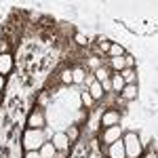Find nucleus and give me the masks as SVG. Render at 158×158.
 <instances>
[{
  "label": "nucleus",
  "mask_w": 158,
  "mask_h": 158,
  "mask_svg": "<svg viewBox=\"0 0 158 158\" xmlns=\"http://www.w3.org/2000/svg\"><path fill=\"white\" fill-rule=\"evenodd\" d=\"M44 143V133L42 129H27L23 133V148L25 152H38Z\"/></svg>",
  "instance_id": "1"
},
{
  "label": "nucleus",
  "mask_w": 158,
  "mask_h": 158,
  "mask_svg": "<svg viewBox=\"0 0 158 158\" xmlns=\"http://www.w3.org/2000/svg\"><path fill=\"white\" fill-rule=\"evenodd\" d=\"M120 139H122V146H124L127 158H139L141 156L143 148H141V141H139L137 133H127V135H122Z\"/></svg>",
  "instance_id": "2"
},
{
  "label": "nucleus",
  "mask_w": 158,
  "mask_h": 158,
  "mask_svg": "<svg viewBox=\"0 0 158 158\" xmlns=\"http://www.w3.org/2000/svg\"><path fill=\"white\" fill-rule=\"evenodd\" d=\"M122 137V131H120V127H118V124H116V127H108V129H106V131H103V135H101V141H103V143H114V141H118V139H120Z\"/></svg>",
  "instance_id": "3"
},
{
  "label": "nucleus",
  "mask_w": 158,
  "mask_h": 158,
  "mask_svg": "<svg viewBox=\"0 0 158 158\" xmlns=\"http://www.w3.org/2000/svg\"><path fill=\"white\" fill-rule=\"evenodd\" d=\"M44 127V114L42 110H34L27 118V129H42Z\"/></svg>",
  "instance_id": "4"
},
{
  "label": "nucleus",
  "mask_w": 158,
  "mask_h": 158,
  "mask_svg": "<svg viewBox=\"0 0 158 158\" xmlns=\"http://www.w3.org/2000/svg\"><path fill=\"white\" fill-rule=\"evenodd\" d=\"M120 122V114L116 112V110H108L103 116H101V124H103V129H108V127H116Z\"/></svg>",
  "instance_id": "5"
},
{
  "label": "nucleus",
  "mask_w": 158,
  "mask_h": 158,
  "mask_svg": "<svg viewBox=\"0 0 158 158\" xmlns=\"http://www.w3.org/2000/svg\"><path fill=\"white\" fill-rule=\"evenodd\" d=\"M108 158H127L124 154V146H122V139L114 141L108 146Z\"/></svg>",
  "instance_id": "6"
},
{
  "label": "nucleus",
  "mask_w": 158,
  "mask_h": 158,
  "mask_svg": "<svg viewBox=\"0 0 158 158\" xmlns=\"http://www.w3.org/2000/svg\"><path fill=\"white\" fill-rule=\"evenodd\" d=\"M53 148L57 150V152H68V148H70V139L65 137V133H57L53 137Z\"/></svg>",
  "instance_id": "7"
},
{
  "label": "nucleus",
  "mask_w": 158,
  "mask_h": 158,
  "mask_svg": "<svg viewBox=\"0 0 158 158\" xmlns=\"http://www.w3.org/2000/svg\"><path fill=\"white\" fill-rule=\"evenodd\" d=\"M11 70H13V57H11V53L0 55V74H2V76H6Z\"/></svg>",
  "instance_id": "8"
},
{
  "label": "nucleus",
  "mask_w": 158,
  "mask_h": 158,
  "mask_svg": "<svg viewBox=\"0 0 158 158\" xmlns=\"http://www.w3.org/2000/svg\"><path fill=\"white\" fill-rule=\"evenodd\" d=\"M38 152H40V158H55V154H57V150L53 148V143H51V141H44V143H42V148H40Z\"/></svg>",
  "instance_id": "9"
},
{
  "label": "nucleus",
  "mask_w": 158,
  "mask_h": 158,
  "mask_svg": "<svg viewBox=\"0 0 158 158\" xmlns=\"http://www.w3.org/2000/svg\"><path fill=\"white\" fill-rule=\"evenodd\" d=\"M122 99H137V85H124V89L120 91Z\"/></svg>",
  "instance_id": "10"
},
{
  "label": "nucleus",
  "mask_w": 158,
  "mask_h": 158,
  "mask_svg": "<svg viewBox=\"0 0 158 158\" xmlns=\"http://www.w3.org/2000/svg\"><path fill=\"white\" fill-rule=\"evenodd\" d=\"M89 93H91V97L95 99V101H97V99H103V95H106V93H103V89H101V85H99L97 80L89 86Z\"/></svg>",
  "instance_id": "11"
},
{
  "label": "nucleus",
  "mask_w": 158,
  "mask_h": 158,
  "mask_svg": "<svg viewBox=\"0 0 158 158\" xmlns=\"http://www.w3.org/2000/svg\"><path fill=\"white\" fill-rule=\"evenodd\" d=\"M124 80V85H135V70L133 68H124L122 72H118Z\"/></svg>",
  "instance_id": "12"
},
{
  "label": "nucleus",
  "mask_w": 158,
  "mask_h": 158,
  "mask_svg": "<svg viewBox=\"0 0 158 158\" xmlns=\"http://www.w3.org/2000/svg\"><path fill=\"white\" fill-rule=\"evenodd\" d=\"M110 82H112V91H116V93H120L122 89H124V80H122L120 74H114V76L110 78Z\"/></svg>",
  "instance_id": "13"
},
{
  "label": "nucleus",
  "mask_w": 158,
  "mask_h": 158,
  "mask_svg": "<svg viewBox=\"0 0 158 158\" xmlns=\"http://www.w3.org/2000/svg\"><path fill=\"white\" fill-rule=\"evenodd\" d=\"M110 63H112V68L116 70V72H122L127 65H124V57H110Z\"/></svg>",
  "instance_id": "14"
},
{
  "label": "nucleus",
  "mask_w": 158,
  "mask_h": 158,
  "mask_svg": "<svg viewBox=\"0 0 158 158\" xmlns=\"http://www.w3.org/2000/svg\"><path fill=\"white\" fill-rule=\"evenodd\" d=\"M108 55L110 57H124V49H122L120 44H112L108 51Z\"/></svg>",
  "instance_id": "15"
},
{
  "label": "nucleus",
  "mask_w": 158,
  "mask_h": 158,
  "mask_svg": "<svg viewBox=\"0 0 158 158\" xmlns=\"http://www.w3.org/2000/svg\"><path fill=\"white\" fill-rule=\"evenodd\" d=\"M85 70L82 68H76V70H72V80L74 82H85Z\"/></svg>",
  "instance_id": "16"
},
{
  "label": "nucleus",
  "mask_w": 158,
  "mask_h": 158,
  "mask_svg": "<svg viewBox=\"0 0 158 158\" xmlns=\"http://www.w3.org/2000/svg\"><path fill=\"white\" fill-rule=\"evenodd\" d=\"M78 135H80V131H78V127L74 124V127H70V129H68L65 137H68V139H70V143H72V141H76V139H78Z\"/></svg>",
  "instance_id": "17"
},
{
  "label": "nucleus",
  "mask_w": 158,
  "mask_h": 158,
  "mask_svg": "<svg viewBox=\"0 0 158 158\" xmlns=\"http://www.w3.org/2000/svg\"><path fill=\"white\" fill-rule=\"evenodd\" d=\"M95 78H97V82H103V80H108V78H110L108 70H106V68H99L97 72H95Z\"/></svg>",
  "instance_id": "18"
},
{
  "label": "nucleus",
  "mask_w": 158,
  "mask_h": 158,
  "mask_svg": "<svg viewBox=\"0 0 158 158\" xmlns=\"http://www.w3.org/2000/svg\"><path fill=\"white\" fill-rule=\"evenodd\" d=\"M74 40H76V44H78V47H86V44H89L86 36H85V34H80V32H76V34H74Z\"/></svg>",
  "instance_id": "19"
},
{
  "label": "nucleus",
  "mask_w": 158,
  "mask_h": 158,
  "mask_svg": "<svg viewBox=\"0 0 158 158\" xmlns=\"http://www.w3.org/2000/svg\"><path fill=\"white\" fill-rule=\"evenodd\" d=\"M82 103H85L86 108H91V106L95 103V99L91 97V93H89V91H82Z\"/></svg>",
  "instance_id": "20"
},
{
  "label": "nucleus",
  "mask_w": 158,
  "mask_h": 158,
  "mask_svg": "<svg viewBox=\"0 0 158 158\" xmlns=\"http://www.w3.org/2000/svg\"><path fill=\"white\" fill-rule=\"evenodd\" d=\"M61 82L63 85H72V70H65V72H61Z\"/></svg>",
  "instance_id": "21"
},
{
  "label": "nucleus",
  "mask_w": 158,
  "mask_h": 158,
  "mask_svg": "<svg viewBox=\"0 0 158 158\" xmlns=\"http://www.w3.org/2000/svg\"><path fill=\"white\" fill-rule=\"evenodd\" d=\"M4 53H9V42H6V40L0 42V55H4Z\"/></svg>",
  "instance_id": "22"
},
{
  "label": "nucleus",
  "mask_w": 158,
  "mask_h": 158,
  "mask_svg": "<svg viewBox=\"0 0 158 158\" xmlns=\"http://www.w3.org/2000/svg\"><path fill=\"white\" fill-rule=\"evenodd\" d=\"M23 158H40V152H25Z\"/></svg>",
  "instance_id": "23"
},
{
  "label": "nucleus",
  "mask_w": 158,
  "mask_h": 158,
  "mask_svg": "<svg viewBox=\"0 0 158 158\" xmlns=\"http://www.w3.org/2000/svg\"><path fill=\"white\" fill-rule=\"evenodd\" d=\"M89 61H91V65H99V59H97V57H91Z\"/></svg>",
  "instance_id": "24"
},
{
  "label": "nucleus",
  "mask_w": 158,
  "mask_h": 158,
  "mask_svg": "<svg viewBox=\"0 0 158 158\" xmlns=\"http://www.w3.org/2000/svg\"><path fill=\"white\" fill-rule=\"evenodd\" d=\"M2 89H4V76L0 74V91H2Z\"/></svg>",
  "instance_id": "25"
},
{
  "label": "nucleus",
  "mask_w": 158,
  "mask_h": 158,
  "mask_svg": "<svg viewBox=\"0 0 158 158\" xmlns=\"http://www.w3.org/2000/svg\"><path fill=\"white\" fill-rule=\"evenodd\" d=\"M65 154L68 152H59V154H55V158H65Z\"/></svg>",
  "instance_id": "26"
}]
</instances>
